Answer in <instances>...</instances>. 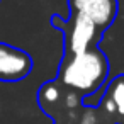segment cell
<instances>
[{"label": "cell", "mask_w": 124, "mask_h": 124, "mask_svg": "<svg viewBox=\"0 0 124 124\" xmlns=\"http://www.w3.org/2000/svg\"><path fill=\"white\" fill-rule=\"evenodd\" d=\"M107 75L109 60L99 46H93L83 53L63 56L56 80L60 85L71 88L82 97H87L104 87Z\"/></svg>", "instance_id": "1"}, {"label": "cell", "mask_w": 124, "mask_h": 124, "mask_svg": "<svg viewBox=\"0 0 124 124\" xmlns=\"http://www.w3.org/2000/svg\"><path fill=\"white\" fill-rule=\"evenodd\" d=\"M53 27L60 29L65 34V56L83 53L99 44L102 34L97 27L83 16L71 14L68 21H63L58 16L51 17Z\"/></svg>", "instance_id": "2"}, {"label": "cell", "mask_w": 124, "mask_h": 124, "mask_svg": "<svg viewBox=\"0 0 124 124\" xmlns=\"http://www.w3.org/2000/svg\"><path fill=\"white\" fill-rule=\"evenodd\" d=\"M71 14L87 17L100 34H104L117 17V0H68Z\"/></svg>", "instance_id": "3"}, {"label": "cell", "mask_w": 124, "mask_h": 124, "mask_svg": "<svg viewBox=\"0 0 124 124\" xmlns=\"http://www.w3.org/2000/svg\"><path fill=\"white\" fill-rule=\"evenodd\" d=\"M32 58L21 48L0 43V82H21L32 71Z\"/></svg>", "instance_id": "4"}, {"label": "cell", "mask_w": 124, "mask_h": 124, "mask_svg": "<svg viewBox=\"0 0 124 124\" xmlns=\"http://www.w3.org/2000/svg\"><path fill=\"white\" fill-rule=\"evenodd\" d=\"M99 107L112 117L114 124H124V73L114 77L107 83Z\"/></svg>", "instance_id": "5"}]
</instances>
